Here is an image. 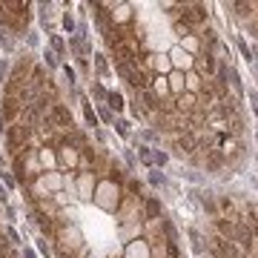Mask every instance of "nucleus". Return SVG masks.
<instances>
[{"label": "nucleus", "mask_w": 258, "mask_h": 258, "mask_svg": "<svg viewBox=\"0 0 258 258\" xmlns=\"http://www.w3.org/2000/svg\"><path fill=\"white\" fill-rule=\"evenodd\" d=\"M89 186H92V175H81V198H89Z\"/></svg>", "instance_id": "obj_5"}, {"label": "nucleus", "mask_w": 258, "mask_h": 258, "mask_svg": "<svg viewBox=\"0 0 258 258\" xmlns=\"http://www.w3.org/2000/svg\"><path fill=\"white\" fill-rule=\"evenodd\" d=\"M178 106H181V109H192V106H195V98H192V95H184Z\"/></svg>", "instance_id": "obj_6"}, {"label": "nucleus", "mask_w": 258, "mask_h": 258, "mask_svg": "<svg viewBox=\"0 0 258 258\" xmlns=\"http://www.w3.org/2000/svg\"><path fill=\"white\" fill-rule=\"evenodd\" d=\"M155 92H158V95H164V92H166V83H164V78H158V81H155Z\"/></svg>", "instance_id": "obj_7"}, {"label": "nucleus", "mask_w": 258, "mask_h": 258, "mask_svg": "<svg viewBox=\"0 0 258 258\" xmlns=\"http://www.w3.org/2000/svg\"><path fill=\"white\" fill-rule=\"evenodd\" d=\"M172 89H175V92L181 89V75H172Z\"/></svg>", "instance_id": "obj_10"}, {"label": "nucleus", "mask_w": 258, "mask_h": 258, "mask_svg": "<svg viewBox=\"0 0 258 258\" xmlns=\"http://www.w3.org/2000/svg\"><path fill=\"white\" fill-rule=\"evenodd\" d=\"M252 103H255V112H258V95H252Z\"/></svg>", "instance_id": "obj_11"}, {"label": "nucleus", "mask_w": 258, "mask_h": 258, "mask_svg": "<svg viewBox=\"0 0 258 258\" xmlns=\"http://www.w3.org/2000/svg\"><path fill=\"white\" fill-rule=\"evenodd\" d=\"M40 158H43V164H52V161H55V158H52V152H46V149L40 152Z\"/></svg>", "instance_id": "obj_9"}, {"label": "nucleus", "mask_w": 258, "mask_h": 258, "mask_svg": "<svg viewBox=\"0 0 258 258\" xmlns=\"http://www.w3.org/2000/svg\"><path fill=\"white\" fill-rule=\"evenodd\" d=\"M60 161H63V164H75V161H78V152H75L72 147H63L60 149Z\"/></svg>", "instance_id": "obj_1"}, {"label": "nucleus", "mask_w": 258, "mask_h": 258, "mask_svg": "<svg viewBox=\"0 0 258 258\" xmlns=\"http://www.w3.org/2000/svg\"><path fill=\"white\" fill-rule=\"evenodd\" d=\"M198 81H201L198 75H189V89H198Z\"/></svg>", "instance_id": "obj_8"}, {"label": "nucleus", "mask_w": 258, "mask_h": 258, "mask_svg": "<svg viewBox=\"0 0 258 258\" xmlns=\"http://www.w3.org/2000/svg\"><path fill=\"white\" fill-rule=\"evenodd\" d=\"M198 66H201V69H207V72H215V60H212V55H210V52H207V55H204L201 57V60H198Z\"/></svg>", "instance_id": "obj_3"}, {"label": "nucleus", "mask_w": 258, "mask_h": 258, "mask_svg": "<svg viewBox=\"0 0 258 258\" xmlns=\"http://www.w3.org/2000/svg\"><path fill=\"white\" fill-rule=\"evenodd\" d=\"M161 215V204L155 201V198H149L147 201V218H158Z\"/></svg>", "instance_id": "obj_2"}, {"label": "nucleus", "mask_w": 258, "mask_h": 258, "mask_svg": "<svg viewBox=\"0 0 258 258\" xmlns=\"http://www.w3.org/2000/svg\"><path fill=\"white\" fill-rule=\"evenodd\" d=\"M106 101H109L112 109H120V106H123V98H120L118 92H109V95H106Z\"/></svg>", "instance_id": "obj_4"}]
</instances>
